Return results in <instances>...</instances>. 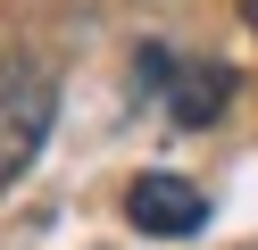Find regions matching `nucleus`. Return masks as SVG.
Instances as JSON below:
<instances>
[{
  "instance_id": "2",
  "label": "nucleus",
  "mask_w": 258,
  "mask_h": 250,
  "mask_svg": "<svg viewBox=\"0 0 258 250\" xmlns=\"http://www.w3.org/2000/svg\"><path fill=\"white\" fill-rule=\"evenodd\" d=\"M142 92L167 100L175 125H208V117L233 100V75L208 59H175V50H142Z\"/></svg>"
},
{
  "instance_id": "4",
  "label": "nucleus",
  "mask_w": 258,
  "mask_h": 250,
  "mask_svg": "<svg viewBox=\"0 0 258 250\" xmlns=\"http://www.w3.org/2000/svg\"><path fill=\"white\" fill-rule=\"evenodd\" d=\"M250 17H258V0H250Z\"/></svg>"
},
{
  "instance_id": "3",
  "label": "nucleus",
  "mask_w": 258,
  "mask_h": 250,
  "mask_svg": "<svg viewBox=\"0 0 258 250\" xmlns=\"http://www.w3.org/2000/svg\"><path fill=\"white\" fill-rule=\"evenodd\" d=\"M125 217H134L142 233H158V242H183V233L208 225V192H200V183H183V175H134Z\"/></svg>"
},
{
  "instance_id": "1",
  "label": "nucleus",
  "mask_w": 258,
  "mask_h": 250,
  "mask_svg": "<svg viewBox=\"0 0 258 250\" xmlns=\"http://www.w3.org/2000/svg\"><path fill=\"white\" fill-rule=\"evenodd\" d=\"M50 117H58V83H50V67L25 59V50H0V192H9V183L42 159Z\"/></svg>"
}]
</instances>
